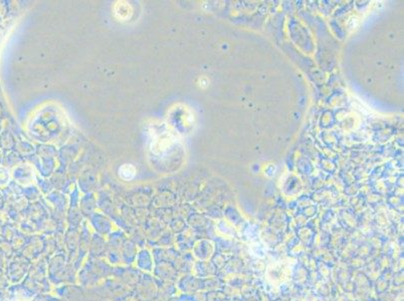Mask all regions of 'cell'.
Returning a JSON list of instances; mask_svg holds the SVG:
<instances>
[{"label": "cell", "instance_id": "cell-1", "mask_svg": "<svg viewBox=\"0 0 404 301\" xmlns=\"http://www.w3.org/2000/svg\"><path fill=\"white\" fill-rule=\"evenodd\" d=\"M149 151L155 161H164L179 149L177 136L168 125H153L149 130Z\"/></svg>", "mask_w": 404, "mask_h": 301}, {"label": "cell", "instance_id": "cell-2", "mask_svg": "<svg viewBox=\"0 0 404 301\" xmlns=\"http://www.w3.org/2000/svg\"><path fill=\"white\" fill-rule=\"evenodd\" d=\"M114 13L120 21L129 20L133 14L132 6L127 2H117L114 7Z\"/></svg>", "mask_w": 404, "mask_h": 301}, {"label": "cell", "instance_id": "cell-3", "mask_svg": "<svg viewBox=\"0 0 404 301\" xmlns=\"http://www.w3.org/2000/svg\"><path fill=\"white\" fill-rule=\"evenodd\" d=\"M119 176L124 181H131L136 176V168L133 165L125 164L119 169Z\"/></svg>", "mask_w": 404, "mask_h": 301}]
</instances>
